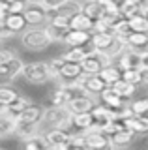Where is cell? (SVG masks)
<instances>
[{
	"label": "cell",
	"mask_w": 148,
	"mask_h": 150,
	"mask_svg": "<svg viewBox=\"0 0 148 150\" xmlns=\"http://www.w3.org/2000/svg\"><path fill=\"white\" fill-rule=\"evenodd\" d=\"M53 43L51 36L47 34L45 26H30L28 30H25L21 34V45L30 53H41Z\"/></svg>",
	"instance_id": "cell-1"
},
{
	"label": "cell",
	"mask_w": 148,
	"mask_h": 150,
	"mask_svg": "<svg viewBox=\"0 0 148 150\" xmlns=\"http://www.w3.org/2000/svg\"><path fill=\"white\" fill-rule=\"evenodd\" d=\"M43 120L49 128H66L69 129L73 126V115L66 105L60 107H45Z\"/></svg>",
	"instance_id": "cell-2"
},
{
	"label": "cell",
	"mask_w": 148,
	"mask_h": 150,
	"mask_svg": "<svg viewBox=\"0 0 148 150\" xmlns=\"http://www.w3.org/2000/svg\"><path fill=\"white\" fill-rule=\"evenodd\" d=\"M23 77L26 79V83L30 84H45L51 81V73H49V64L47 62H30L25 64L23 69Z\"/></svg>",
	"instance_id": "cell-3"
},
{
	"label": "cell",
	"mask_w": 148,
	"mask_h": 150,
	"mask_svg": "<svg viewBox=\"0 0 148 150\" xmlns=\"http://www.w3.org/2000/svg\"><path fill=\"white\" fill-rule=\"evenodd\" d=\"M113 62H114V60L111 58L107 53H101V51L92 49V51L86 53V56H85V60L81 62V66H82V71H85V73H99L105 66H109Z\"/></svg>",
	"instance_id": "cell-4"
},
{
	"label": "cell",
	"mask_w": 148,
	"mask_h": 150,
	"mask_svg": "<svg viewBox=\"0 0 148 150\" xmlns=\"http://www.w3.org/2000/svg\"><path fill=\"white\" fill-rule=\"evenodd\" d=\"M28 26H41L47 25V9L39 0H26V8L23 11Z\"/></svg>",
	"instance_id": "cell-5"
},
{
	"label": "cell",
	"mask_w": 148,
	"mask_h": 150,
	"mask_svg": "<svg viewBox=\"0 0 148 150\" xmlns=\"http://www.w3.org/2000/svg\"><path fill=\"white\" fill-rule=\"evenodd\" d=\"M75 83L79 84L86 94H90V96H99L101 90L107 88V83L101 79L99 73H82Z\"/></svg>",
	"instance_id": "cell-6"
},
{
	"label": "cell",
	"mask_w": 148,
	"mask_h": 150,
	"mask_svg": "<svg viewBox=\"0 0 148 150\" xmlns=\"http://www.w3.org/2000/svg\"><path fill=\"white\" fill-rule=\"evenodd\" d=\"M25 62L19 56H13L8 64H0V84H11L19 75H23Z\"/></svg>",
	"instance_id": "cell-7"
},
{
	"label": "cell",
	"mask_w": 148,
	"mask_h": 150,
	"mask_svg": "<svg viewBox=\"0 0 148 150\" xmlns=\"http://www.w3.org/2000/svg\"><path fill=\"white\" fill-rule=\"evenodd\" d=\"M43 137L47 139L49 146L54 150H66L69 148V139H71V133L66 128H49L47 133H43Z\"/></svg>",
	"instance_id": "cell-8"
},
{
	"label": "cell",
	"mask_w": 148,
	"mask_h": 150,
	"mask_svg": "<svg viewBox=\"0 0 148 150\" xmlns=\"http://www.w3.org/2000/svg\"><path fill=\"white\" fill-rule=\"evenodd\" d=\"M92 115H94V128L96 129H103L105 126H109L111 122L116 118V111L111 109L107 105H96L92 109Z\"/></svg>",
	"instance_id": "cell-9"
},
{
	"label": "cell",
	"mask_w": 148,
	"mask_h": 150,
	"mask_svg": "<svg viewBox=\"0 0 148 150\" xmlns=\"http://www.w3.org/2000/svg\"><path fill=\"white\" fill-rule=\"evenodd\" d=\"M135 143V131L129 128L116 129L113 135H109V146L111 148H128Z\"/></svg>",
	"instance_id": "cell-10"
},
{
	"label": "cell",
	"mask_w": 148,
	"mask_h": 150,
	"mask_svg": "<svg viewBox=\"0 0 148 150\" xmlns=\"http://www.w3.org/2000/svg\"><path fill=\"white\" fill-rule=\"evenodd\" d=\"M66 107L71 111V115H77V112H86V111H92L96 107V100L90 96V94L82 92V94H79V96H75L73 100H69Z\"/></svg>",
	"instance_id": "cell-11"
},
{
	"label": "cell",
	"mask_w": 148,
	"mask_h": 150,
	"mask_svg": "<svg viewBox=\"0 0 148 150\" xmlns=\"http://www.w3.org/2000/svg\"><path fill=\"white\" fill-rule=\"evenodd\" d=\"M116 64L122 69H141L142 68V53H137L133 49H126L118 56Z\"/></svg>",
	"instance_id": "cell-12"
},
{
	"label": "cell",
	"mask_w": 148,
	"mask_h": 150,
	"mask_svg": "<svg viewBox=\"0 0 148 150\" xmlns=\"http://www.w3.org/2000/svg\"><path fill=\"white\" fill-rule=\"evenodd\" d=\"M122 40L128 49H133L137 53H146L148 51V32H129Z\"/></svg>",
	"instance_id": "cell-13"
},
{
	"label": "cell",
	"mask_w": 148,
	"mask_h": 150,
	"mask_svg": "<svg viewBox=\"0 0 148 150\" xmlns=\"http://www.w3.org/2000/svg\"><path fill=\"white\" fill-rule=\"evenodd\" d=\"M99 100H101V103L103 105H107V107H111V109H114V111H118V109H122L124 105H128V100H124L120 94L114 90L113 86H107L105 90H101V94H99Z\"/></svg>",
	"instance_id": "cell-14"
},
{
	"label": "cell",
	"mask_w": 148,
	"mask_h": 150,
	"mask_svg": "<svg viewBox=\"0 0 148 150\" xmlns=\"http://www.w3.org/2000/svg\"><path fill=\"white\" fill-rule=\"evenodd\" d=\"M92 40V32L88 30H75V28H69L64 36V41L62 43L66 47H79V45H86L90 43Z\"/></svg>",
	"instance_id": "cell-15"
},
{
	"label": "cell",
	"mask_w": 148,
	"mask_h": 150,
	"mask_svg": "<svg viewBox=\"0 0 148 150\" xmlns=\"http://www.w3.org/2000/svg\"><path fill=\"white\" fill-rule=\"evenodd\" d=\"M82 73H85V71H82L81 62H69V60H66L64 66L60 68L58 81H62V83H75Z\"/></svg>",
	"instance_id": "cell-16"
},
{
	"label": "cell",
	"mask_w": 148,
	"mask_h": 150,
	"mask_svg": "<svg viewBox=\"0 0 148 150\" xmlns=\"http://www.w3.org/2000/svg\"><path fill=\"white\" fill-rule=\"evenodd\" d=\"M85 139H86V148H105V146H109V137L101 129H96V128L86 129Z\"/></svg>",
	"instance_id": "cell-17"
},
{
	"label": "cell",
	"mask_w": 148,
	"mask_h": 150,
	"mask_svg": "<svg viewBox=\"0 0 148 150\" xmlns=\"http://www.w3.org/2000/svg\"><path fill=\"white\" fill-rule=\"evenodd\" d=\"M15 135L21 141H26L30 137H36L39 135V124H34V122H25L17 118V126H15Z\"/></svg>",
	"instance_id": "cell-18"
},
{
	"label": "cell",
	"mask_w": 148,
	"mask_h": 150,
	"mask_svg": "<svg viewBox=\"0 0 148 150\" xmlns=\"http://www.w3.org/2000/svg\"><path fill=\"white\" fill-rule=\"evenodd\" d=\"M15 126H17V118L8 112L6 107H0V135L8 137V135L15 133Z\"/></svg>",
	"instance_id": "cell-19"
},
{
	"label": "cell",
	"mask_w": 148,
	"mask_h": 150,
	"mask_svg": "<svg viewBox=\"0 0 148 150\" xmlns=\"http://www.w3.org/2000/svg\"><path fill=\"white\" fill-rule=\"evenodd\" d=\"M92 26H94V19H90L85 11L75 13V15L69 17V28H75V30H88L92 32Z\"/></svg>",
	"instance_id": "cell-20"
},
{
	"label": "cell",
	"mask_w": 148,
	"mask_h": 150,
	"mask_svg": "<svg viewBox=\"0 0 148 150\" xmlns=\"http://www.w3.org/2000/svg\"><path fill=\"white\" fill-rule=\"evenodd\" d=\"M126 126L135 133H148V115H131L126 118Z\"/></svg>",
	"instance_id": "cell-21"
},
{
	"label": "cell",
	"mask_w": 148,
	"mask_h": 150,
	"mask_svg": "<svg viewBox=\"0 0 148 150\" xmlns=\"http://www.w3.org/2000/svg\"><path fill=\"white\" fill-rule=\"evenodd\" d=\"M99 75H101V79L107 83V86H113L114 83H118L120 79H122V68H120L118 64H109L99 71Z\"/></svg>",
	"instance_id": "cell-22"
},
{
	"label": "cell",
	"mask_w": 148,
	"mask_h": 150,
	"mask_svg": "<svg viewBox=\"0 0 148 150\" xmlns=\"http://www.w3.org/2000/svg\"><path fill=\"white\" fill-rule=\"evenodd\" d=\"M4 25L17 34V32H25V28L28 26V23H26V19H25L23 13H8L6 19H4Z\"/></svg>",
	"instance_id": "cell-23"
},
{
	"label": "cell",
	"mask_w": 148,
	"mask_h": 150,
	"mask_svg": "<svg viewBox=\"0 0 148 150\" xmlns=\"http://www.w3.org/2000/svg\"><path fill=\"white\" fill-rule=\"evenodd\" d=\"M73 128H77L79 131H86V129L94 128V115H92V111L73 115Z\"/></svg>",
	"instance_id": "cell-24"
},
{
	"label": "cell",
	"mask_w": 148,
	"mask_h": 150,
	"mask_svg": "<svg viewBox=\"0 0 148 150\" xmlns=\"http://www.w3.org/2000/svg\"><path fill=\"white\" fill-rule=\"evenodd\" d=\"M113 88L124 98V100L131 101V100H133V96L137 94V88H139V86H137V84H133V83H129V81H126V79H120L118 83H114V84H113Z\"/></svg>",
	"instance_id": "cell-25"
},
{
	"label": "cell",
	"mask_w": 148,
	"mask_h": 150,
	"mask_svg": "<svg viewBox=\"0 0 148 150\" xmlns=\"http://www.w3.org/2000/svg\"><path fill=\"white\" fill-rule=\"evenodd\" d=\"M82 11L86 13L90 19H101L105 13V6L103 0H90V2H82Z\"/></svg>",
	"instance_id": "cell-26"
},
{
	"label": "cell",
	"mask_w": 148,
	"mask_h": 150,
	"mask_svg": "<svg viewBox=\"0 0 148 150\" xmlns=\"http://www.w3.org/2000/svg\"><path fill=\"white\" fill-rule=\"evenodd\" d=\"M43 112H45L43 107H38V105H34V103H32L30 107H26V109L21 112L19 120L34 122V124H41V120H43Z\"/></svg>",
	"instance_id": "cell-27"
},
{
	"label": "cell",
	"mask_w": 148,
	"mask_h": 150,
	"mask_svg": "<svg viewBox=\"0 0 148 150\" xmlns=\"http://www.w3.org/2000/svg\"><path fill=\"white\" fill-rule=\"evenodd\" d=\"M19 98V92L11 84H0V107H8Z\"/></svg>",
	"instance_id": "cell-28"
},
{
	"label": "cell",
	"mask_w": 148,
	"mask_h": 150,
	"mask_svg": "<svg viewBox=\"0 0 148 150\" xmlns=\"http://www.w3.org/2000/svg\"><path fill=\"white\" fill-rule=\"evenodd\" d=\"M30 105H32V100H28V98H25V96H21V94H19V98H17L13 103H10L6 109H8V112H10V115H13L15 118H19L21 112L25 111L26 107H30Z\"/></svg>",
	"instance_id": "cell-29"
},
{
	"label": "cell",
	"mask_w": 148,
	"mask_h": 150,
	"mask_svg": "<svg viewBox=\"0 0 148 150\" xmlns=\"http://www.w3.org/2000/svg\"><path fill=\"white\" fill-rule=\"evenodd\" d=\"M88 49H85V45H79V47H68L64 51V60H69V62H82L85 60Z\"/></svg>",
	"instance_id": "cell-30"
},
{
	"label": "cell",
	"mask_w": 148,
	"mask_h": 150,
	"mask_svg": "<svg viewBox=\"0 0 148 150\" xmlns=\"http://www.w3.org/2000/svg\"><path fill=\"white\" fill-rule=\"evenodd\" d=\"M128 23H129V30L131 32H148V19L142 13L128 19Z\"/></svg>",
	"instance_id": "cell-31"
},
{
	"label": "cell",
	"mask_w": 148,
	"mask_h": 150,
	"mask_svg": "<svg viewBox=\"0 0 148 150\" xmlns=\"http://www.w3.org/2000/svg\"><path fill=\"white\" fill-rule=\"evenodd\" d=\"M23 146L26 150H41V148H47L49 143L43 135H36V137H30V139L23 141Z\"/></svg>",
	"instance_id": "cell-32"
},
{
	"label": "cell",
	"mask_w": 148,
	"mask_h": 150,
	"mask_svg": "<svg viewBox=\"0 0 148 150\" xmlns=\"http://www.w3.org/2000/svg\"><path fill=\"white\" fill-rule=\"evenodd\" d=\"M81 9H82L81 2H77V0H68L64 6L58 8V13H62V15H66V17H71V15H75V13H79Z\"/></svg>",
	"instance_id": "cell-33"
},
{
	"label": "cell",
	"mask_w": 148,
	"mask_h": 150,
	"mask_svg": "<svg viewBox=\"0 0 148 150\" xmlns=\"http://www.w3.org/2000/svg\"><path fill=\"white\" fill-rule=\"evenodd\" d=\"M64 56H56V58H51L49 60V73H51V81H58L60 77V68L64 66Z\"/></svg>",
	"instance_id": "cell-34"
},
{
	"label": "cell",
	"mask_w": 148,
	"mask_h": 150,
	"mask_svg": "<svg viewBox=\"0 0 148 150\" xmlns=\"http://www.w3.org/2000/svg\"><path fill=\"white\" fill-rule=\"evenodd\" d=\"M133 115H148V98H137L129 101Z\"/></svg>",
	"instance_id": "cell-35"
},
{
	"label": "cell",
	"mask_w": 148,
	"mask_h": 150,
	"mask_svg": "<svg viewBox=\"0 0 148 150\" xmlns=\"http://www.w3.org/2000/svg\"><path fill=\"white\" fill-rule=\"evenodd\" d=\"M45 30H47V34L51 36V40H53V43H56V41H64V36H66V28H60V26H54L47 23L45 25Z\"/></svg>",
	"instance_id": "cell-36"
},
{
	"label": "cell",
	"mask_w": 148,
	"mask_h": 150,
	"mask_svg": "<svg viewBox=\"0 0 148 150\" xmlns=\"http://www.w3.org/2000/svg\"><path fill=\"white\" fill-rule=\"evenodd\" d=\"M122 79L141 86V83H142L141 81V69H122Z\"/></svg>",
	"instance_id": "cell-37"
},
{
	"label": "cell",
	"mask_w": 148,
	"mask_h": 150,
	"mask_svg": "<svg viewBox=\"0 0 148 150\" xmlns=\"http://www.w3.org/2000/svg\"><path fill=\"white\" fill-rule=\"evenodd\" d=\"M96 32H113V26H111L103 17H101V19H96V21H94V26H92V34H96ZM113 34H114V32H113Z\"/></svg>",
	"instance_id": "cell-38"
},
{
	"label": "cell",
	"mask_w": 148,
	"mask_h": 150,
	"mask_svg": "<svg viewBox=\"0 0 148 150\" xmlns=\"http://www.w3.org/2000/svg\"><path fill=\"white\" fill-rule=\"evenodd\" d=\"M26 8V0H11L10 2V13H23Z\"/></svg>",
	"instance_id": "cell-39"
},
{
	"label": "cell",
	"mask_w": 148,
	"mask_h": 150,
	"mask_svg": "<svg viewBox=\"0 0 148 150\" xmlns=\"http://www.w3.org/2000/svg\"><path fill=\"white\" fill-rule=\"evenodd\" d=\"M39 2L45 6V9H58L60 6H64L68 0H39Z\"/></svg>",
	"instance_id": "cell-40"
},
{
	"label": "cell",
	"mask_w": 148,
	"mask_h": 150,
	"mask_svg": "<svg viewBox=\"0 0 148 150\" xmlns=\"http://www.w3.org/2000/svg\"><path fill=\"white\" fill-rule=\"evenodd\" d=\"M10 13V2L8 0H0V25H4V19Z\"/></svg>",
	"instance_id": "cell-41"
},
{
	"label": "cell",
	"mask_w": 148,
	"mask_h": 150,
	"mask_svg": "<svg viewBox=\"0 0 148 150\" xmlns=\"http://www.w3.org/2000/svg\"><path fill=\"white\" fill-rule=\"evenodd\" d=\"M13 56H17L13 51H10V49H0V64H8Z\"/></svg>",
	"instance_id": "cell-42"
},
{
	"label": "cell",
	"mask_w": 148,
	"mask_h": 150,
	"mask_svg": "<svg viewBox=\"0 0 148 150\" xmlns=\"http://www.w3.org/2000/svg\"><path fill=\"white\" fill-rule=\"evenodd\" d=\"M15 32L13 30H10L6 25H0V40H6V38H11Z\"/></svg>",
	"instance_id": "cell-43"
},
{
	"label": "cell",
	"mask_w": 148,
	"mask_h": 150,
	"mask_svg": "<svg viewBox=\"0 0 148 150\" xmlns=\"http://www.w3.org/2000/svg\"><path fill=\"white\" fill-rule=\"evenodd\" d=\"M141 81L142 86H148V68H141Z\"/></svg>",
	"instance_id": "cell-44"
},
{
	"label": "cell",
	"mask_w": 148,
	"mask_h": 150,
	"mask_svg": "<svg viewBox=\"0 0 148 150\" xmlns=\"http://www.w3.org/2000/svg\"><path fill=\"white\" fill-rule=\"evenodd\" d=\"M142 68H148V51L142 53Z\"/></svg>",
	"instance_id": "cell-45"
},
{
	"label": "cell",
	"mask_w": 148,
	"mask_h": 150,
	"mask_svg": "<svg viewBox=\"0 0 148 150\" xmlns=\"http://www.w3.org/2000/svg\"><path fill=\"white\" fill-rule=\"evenodd\" d=\"M141 4H142V8H148V0H141Z\"/></svg>",
	"instance_id": "cell-46"
},
{
	"label": "cell",
	"mask_w": 148,
	"mask_h": 150,
	"mask_svg": "<svg viewBox=\"0 0 148 150\" xmlns=\"http://www.w3.org/2000/svg\"><path fill=\"white\" fill-rule=\"evenodd\" d=\"M142 15H144V17L148 19V8H144V11H142Z\"/></svg>",
	"instance_id": "cell-47"
},
{
	"label": "cell",
	"mask_w": 148,
	"mask_h": 150,
	"mask_svg": "<svg viewBox=\"0 0 148 150\" xmlns=\"http://www.w3.org/2000/svg\"><path fill=\"white\" fill-rule=\"evenodd\" d=\"M82 2H90V0H82Z\"/></svg>",
	"instance_id": "cell-48"
},
{
	"label": "cell",
	"mask_w": 148,
	"mask_h": 150,
	"mask_svg": "<svg viewBox=\"0 0 148 150\" xmlns=\"http://www.w3.org/2000/svg\"><path fill=\"white\" fill-rule=\"evenodd\" d=\"M0 43H2V40H0Z\"/></svg>",
	"instance_id": "cell-49"
},
{
	"label": "cell",
	"mask_w": 148,
	"mask_h": 150,
	"mask_svg": "<svg viewBox=\"0 0 148 150\" xmlns=\"http://www.w3.org/2000/svg\"><path fill=\"white\" fill-rule=\"evenodd\" d=\"M0 137H2V135H0Z\"/></svg>",
	"instance_id": "cell-50"
}]
</instances>
